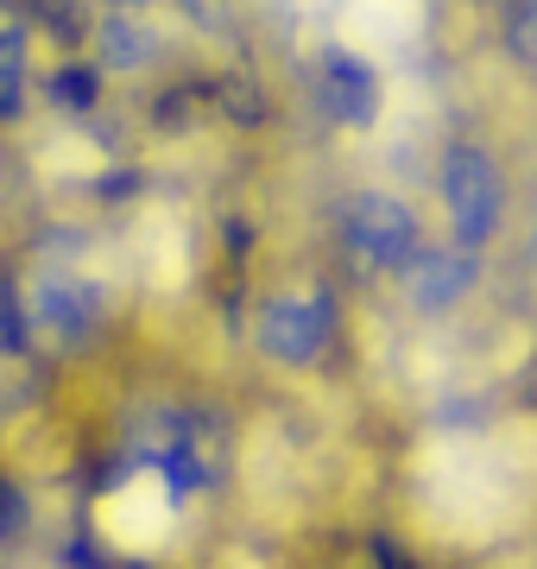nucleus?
I'll return each mask as SVG.
<instances>
[{
  "label": "nucleus",
  "mask_w": 537,
  "mask_h": 569,
  "mask_svg": "<svg viewBox=\"0 0 537 569\" xmlns=\"http://www.w3.org/2000/svg\"><path fill=\"white\" fill-rule=\"evenodd\" d=\"M26 310V336L51 355H70V348H89L108 323V291L102 279H89L77 266H39L20 291Z\"/></svg>",
  "instance_id": "obj_1"
},
{
  "label": "nucleus",
  "mask_w": 537,
  "mask_h": 569,
  "mask_svg": "<svg viewBox=\"0 0 537 569\" xmlns=\"http://www.w3.org/2000/svg\"><path fill=\"white\" fill-rule=\"evenodd\" d=\"M335 241L361 272H405L412 253L424 247V222L393 190H354L335 209Z\"/></svg>",
  "instance_id": "obj_2"
},
{
  "label": "nucleus",
  "mask_w": 537,
  "mask_h": 569,
  "mask_svg": "<svg viewBox=\"0 0 537 569\" xmlns=\"http://www.w3.org/2000/svg\"><path fill=\"white\" fill-rule=\"evenodd\" d=\"M436 190H443L449 241L468 247V253H480V247L499 234V222H506V178H499V159L475 140H455L449 152H443Z\"/></svg>",
  "instance_id": "obj_3"
},
{
  "label": "nucleus",
  "mask_w": 537,
  "mask_h": 569,
  "mask_svg": "<svg viewBox=\"0 0 537 569\" xmlns=\"http://www.w3.org/2000/svg\"><path fill=\"white\" fill-rule=\"evenodd\" d=\"M253 342L278 367H311L330 355L335 342V298L330 291H291V298H266L253 317Z\"/></svg>",
  "instance_id": "obj_4"
},
{
  "label": "nucleus",
  "mask_w": 537,
  "mask_h": 569,
  "mask_svg": "<svg viewBox=\"0 0 537 569\" xmlns=\"http://www.w3.org/2000/svg\"><path fill=\"white\" fill-rule=\"evenodd\" d=\"M311 96H316V108H323L335 127H348V133L379 127V70H373V58L354 51V44H323V51H316Z\"/></svg>",
  "instance_id": "obj_5"
},
{
  "label": "nucleus",
  "mask_w": 537,
  "mask_h": 569,
  "mask_svg": "<svg viewBox=\"0 0 537 569\" xmlns=\"http://www.w3.org/2000/svg\"><path fill=\"white\" fill-rule=\"evenodd\" d=\"M405 279V298H412V310H424V317H443V310H455L468 291H475L480 279V253H468V247H417L412 266L398 272Z\"/></svg>",
  "instance_id": "obj_6"
},
{
  "label": "nucleus",
  "mask_w": 537,
  "mask_h": 569,
  "mask_svg": "<svg viewBox=\"0 0 537 569\" xmlns=\"http://www.w3.org/2000/svg\"><path fill=\"white\" fill-rule=\"evenodd\" d=\"M159 58V32L133 7H108L95 20V70H145Z\"/></svg>",
  "instance_id": "obj_7"
},
{
  "label": "nucleus",
  "mask_w": 537,
  "mask_h": 569,
  "mask_svg": "<svg viewBox=\"0 0 537 569\" xmlns=\"http://www.w3.org/2000/svg\"><path fill=\"white\" fill-rule=\"evenodd\" d=\"M32 102V26L0 20V127H20Z\"/></svg>",
  "instance_id": "obj_8"
},
{
  "label": "nucleus",
  "mask_w": 537,
  "mask_h": 569,
  "mask_svg": "<svg viewBox=\"0 0 537 569\" xmlns=\"http://www.w3.org/2000/svg\"><path fill=\"white\" fill-rule=\"evenodd\" d=\"M44 102L58 108V114H70V121H89V114L102 108V70H95V63L63 58L58 70L44 77Z\"/></svg>",
  "instance_id": "obj_9"
},
{
  "label": "nucleus",
  "mask_w": 537,
  "mask_h": 569,
  "mask_svg": "<svg viewBox=\"0 0 537 569\" xmlns=\"http://www.w3.org/2000/svg\"><path fill=\"white\" fill-rule=\"evenodd\" d=\"M209 102H222V114L227 121H241V127H260L272 114L266 89H260L253 77H215L209 82Z\"/></svg>",
  "instance_id": "obj_10"
},
{
  "label": "nucleus",
  "mask_w": 537,
  "mask_h": 569,
  "mask_svg": "<svg viewBox=\"0 0 537 569\" xmlns=\"http://www.w3.org/2000/svg\"><path fill=\"white\" fill-rule=\"evenodd\" d=\"M513 44L518 58L537 70V0H513Z\"/></svg>",
  "instance_id": "obj_11"
},
{
  "label": "nucleus",
  "mask_w": 537,
  "mask_h": 569,
  "mask_svg": "<svg viewBox=\"0 0 537 569\" xmlns=\"http://www.w3.org/2000/svg\"><path fill=\"white\" fill-rule=\"evenodd\" d=\"M178 7H184L190 20H215L222 13V0H178Z\"/></svg>",
  "instance_id": "obj_12"
},
{
  "label": "nucleus",
  "mask_w": 537,
  "mask_h": 569,
  "mask_svg": "<svg viewBox=\"0 0 537 569\" xmlns=\"http://www.w3.org/2000/svg\"><path fill=\"white\" fill-rule=\"evenodd\" d=\"M531 266H537V209H531Z\"/></svg>",
  "instance_id": "obj_13"
},
{
  "label": "nucleus",
  "mask_w": 537,
  "mask_h": 569,
  "mask_svg": "<svg viewBox=\"0 0 537 569\" xmlns=\"http://www.w3.org/2000/svg\"><path fill=\"white\" fill-rule=\"evenodd\" d=\"M108 7H152V0H108Z\"/></svg>",
  "instance_id": "obj_14"
},
{
  "label": "nucleus",
  "mask_w": 537,
  "mask_h": 569,
  "mask_svg": "<svg viewBox=\"0 0 537 569\" xmlns=\"http://www.w3.org/2000/svg\"><path fill=\"white\" fill-rule=\"evenodd\" d=\"M7 7H20V0H0V20H7Z\"/></svg>",
  "instance_id": "obj_15"
}]
</instances>
